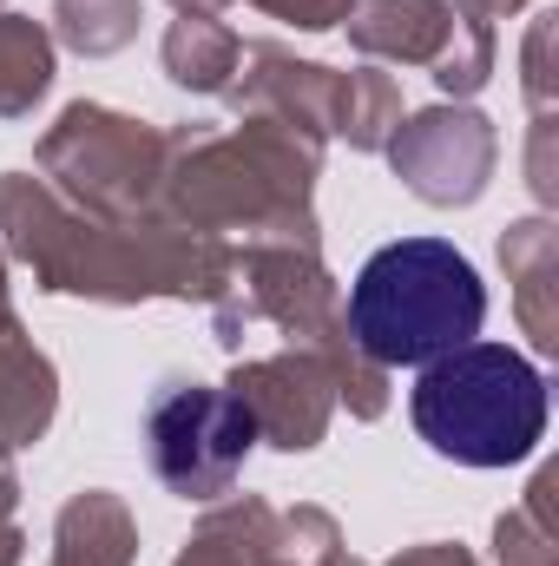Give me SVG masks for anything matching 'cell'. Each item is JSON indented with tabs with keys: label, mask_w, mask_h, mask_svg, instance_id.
Returning a JSON list of instances; mask_svg holds the SVG:
<instances>
[{
	"label": "cell",
	"mask_w": 559,
	"mask_h": 566,
	"mask_svg": "<svg viewBox=\"0 0 559 566\" xmlns=\"http://www.w3.org/2000/svg\"><path fill=\"white\" fill-rule=\"evenodd\" d=\"M421 441L461 468H514L547 434V376L507 343H461L415 376Z\"/></svg>",
	"instance_id": "2"
},
{
	"label": "cell",
	"mask_w": 559,
	"mask_h": 566,
	"mask_svg": "<svg viewBox=\"0 0 559 566\" xmlns=\"http://www.w3.org/2000/svg\"><path fill=\"white\" fill-rule=\"evenodd\" d=\"M481 316H487V283L447 238H395L349 283V329L389 369H421L474 343Z\"/></svg>",
	"instance_id": "1"
},
{
	"label": "cell",
	"mask_w": 559,
	"mask_h": 566,
	"mask_svg": "<svg viewBox=\"0 0 559 566\" xmlns=\"http://www.w3.org/2000/svg\"><path fill=\"white\" fill-rule=\"evenodd\" d=\"M257 441V416L224 396V389H204V382H165L145 409V454H151V474L165 488H178L184 501H204V494H224L231 474L244 468Z\"/></svg>",
	"instance_id": "3"
}]
</instances>
